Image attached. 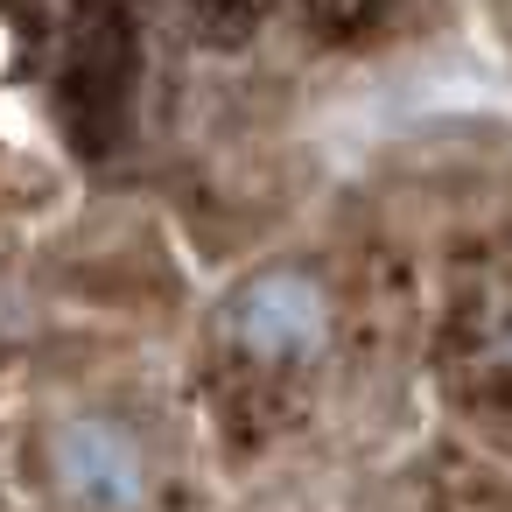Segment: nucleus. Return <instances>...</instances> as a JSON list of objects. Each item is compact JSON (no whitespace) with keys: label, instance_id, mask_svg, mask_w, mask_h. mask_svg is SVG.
<instances>
[{"label":"nucleus","instance_id":"1","mask_svg":"<svg viewBox=\"0 0 512 512\" xmlns=\"http://www.w3.org/2000/svg\"><path fill=\"white\" fill-rule=\"evenodd\" d=\"M225 330L246 358H267V365H302L323 351L330 337V288L302 267H274V274H253L232 309H225Z\"/></svg>","mask_w":512,"mask_h":512},{"label":"nucleus","instance_id":"2","mask_svg":"<svg viewBox=\"0 0 512 512\" xmlns=\"http://www.w3.org/2000/svg\"><path fill=\"white\" fill-rule=\"evenodd\" d=\"M50 477L85 512H134L148 498V449L106 414H71L50 435Z\"/></svg>","mask_w":512,"mask_h":512},{"label":"nucleus","instance_id":"3","mask_svg":"<svg viewBox=\"0 0 512 512\" xmlns=\"http://www.w3.org/2000/svg\"><path fill=\"white\" fill-rule=\"evenodd\" d=\"M470 351L484 365H512V288H491L470 316Z\"/></svg>","mask_w":512,"mask_h":512}]
</instances>
